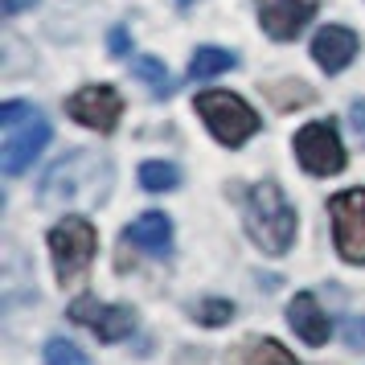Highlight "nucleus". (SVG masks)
<instances>
[{"instance_id": "obj_1", "label": "nucleus", "mask_w": 365, "mask_h": 365, "mask_svg": "<svg viewBox=\"0 0 365 365\" xmlns=\"http://www.w3.org/2000/svg\"><path fill=\"white\" fill-rule=\"evenodd\" d=\"M111 189H115V168L107 156L91 148H70L62 160H53V168L37 185L46 210H70V205L95 210L111 197Z\"/></svg>"}, {"instance_id": "obj_2", "label": "nucleus", "mask_w": 365, "mask_h": 365, "mask_svg": "<svg viewBox=\"0 0 365 365\" xmlns=\"http://www.w3.org/2000/svg\"><path fill=\"white\" fill-rule=\"evenodd\" d=\"M242 217H247L250 242L263 250V255L279 259V255L292 250L299 217H296V210H292L287 193H283L275 181H255L250 185L247 197H242Z\"/></svg>"}, {"instance_id": "obj_3", "label": "nucleus", "mask_w": 365, "mask_h": 365, "mask_svg": "<svg viewBox=\"0 0 365 365\" xmlns=\"http://www.w3.org/2000/svg\"><path fill=\"white\" fill-rule=\"evenodd\" d=\"M0 128H4V140H0V168L9 177H21L25 168L34 165L41 148L50 144V119L34 111L29 103H4L0 107Z\"/></svg>"}, {"instance_id": "obj_4", "label": "nucleus", "mask_w": 365, "mask_h": 365, "mask_svg": "<svg viewBox=\"0 0 365 365\" xmlns=\"http://www.w3.org/2000/svg\"><path fill=\"white\" fill-rule=\"evenodd\" d=\"M46 242H50L53 275H58V283H62L66 292L83 287L86 271H91V259H95V250H99V230H95L86 217L66 214L58 226H50Z\"/></svg>"}, {"instance_id": "obj_5", "label": "nucleus", "mask_w": 365, "mask_h": 365, "mask_svg": "<svg viewBox=\"0 0 365 365\" xmlns=\"http://www.w3.org/2000/svg\"><path fill=\"white\" fill-rule=\"evenodd\" d=\"M201 123L210 128L217 144H226V148H242L250 135L259 132V115H255V107H250L242 95H234V91H201L197 99Z\"/></svg>"}, {"instance_id": "obj_6", "label": "nucleus", "mask_w": 365, "mask_h": 365, "mask_svg": "<svg viewBox=\"0 0 365 365\" xmlns=\"http://www.w3.org/2000/svg\"><path fill=\"white\" fill-rule=\"evenodd\" d=\"M296 160L304 173L312 177H336L345 168V144H341V132L332 119H312L296 132Z\"/></svg>"}, {"instance_id": "obj_7", "label": "nucleus", "mask_w": 365, "mask_h": 365, "mask_svg": "<svg viewBox=\"0 0 365 365\" xmlns=\"http://www.w3.org/2000/svg\"><path fill=\"white\" fill-rule=\"evenodd\" d=\"M329 217L336 255L353 267H365V185L329 197Z\"/></svg>"}, {"instance_id": "obj_8", "label": "nucleus", "mask_w": 365, "mask_h": 365, "mask_svg": "<svg viewBox=\"0 0 365 365\" xmlns=\"http://www.w3.org/2000/svg\"><path fill=\"white\" fill-rule=\"evenodd\" d=\"M66 316L74 320V324H86L103 345L128 341V336L135 332V320H140L135 308H128V304H103L99 296H78L66 308Z\"/></svg>"}, {"instance_id": "obj_9", "label": "nucleus", "mask_w": 365, "mask_h": 365, "mask_svg": "<svg viewBox=\"0 0 365 365\" xmlns=\"http://www.w3.org/2000/svg\"><path fill=\"white\" fill-rule=\"evenodd\" d=\"M66 115L74 119V123L91 128V132L111 135L115 123H119V115H123V99H119L115 86L91 83V86H78V91L66 99Z\"/></svg>"}, {"instance_id": "obj_10", "label": "nucleus", "mask_w": 365, "mask_h": 365, "mask_svg": "<svg viewBox=\"0 0 365 365\" xmlns=\"http://www.w3.org/2000/svg\"><path fill=\"white\" fill-rule=\"evenodd\" d=\"M255 9H259V25H263L267 37L296 41L299 29L316 17L320 0H255Z\"/></svg>"}, {"instance_id": "obj_11", "label": "nucleus", "mask_w": 365, "mask_h": 365, "mask_svg": "<svg viewBox=\"0 0 365 365\" xmlns=\"http://www.w3.org/2000/svg\"><path fill=\"white\" fill-rule=\"evenodd\" d=\"M357 50H361V37L353 34L349 25H324L312 37V58L324 74H341L357 58Z\"/></svg>"}, {"instance_id": "obj_12", "label": "nucleus", "mask_w": 365, "mask_h": 365, "mask_svg": "<svg viewBox=\"0 0 365 365\" xmlns=\"http://www.w3.org/2000/svg\"><path fill=\"white\" fill-rule=\"evenodd\" d=\"M119 247L144 250L152 259H168V255H173V222H168L160 210H148V214H140L132 226L123 230Z\"/></svg>"}, {"instance_id": "obj_13", "label": "nucleus", "mask_w": 365, "mask_h": 365, "mask_svg": "<svg viewBox=\"0 0 365 365\" xmlns=\"http://www.w3.org/2000/svg\"><path fill=\"white\" fill-rule=\"evenodd\" d=\"M287 320H292L299 341L312 349H320L332 336V320L324 316V308H320V299L312 292H296V299L287 304Z\"/></svg>"}, {"instance_id": "obj_14", "label": "nucleus", "mask_w": 365, "mask_h": 365, "mask_svg": "<svg viewBox=\"0 0 365 365\" xmlns=\"http://www.w3.org/2000/svg\"><path fill=\"white\" fill-rule=\"evenodd\" d=\"M230 365H299V361L271 336H247L230 353Z\"/></svg>"}, {"instance_id": "obj_15", "label": "nucleus", "mask_w": 365, "mask_h": 365, "mask_svg": "<svg viewBox=\"0 0 365 365\" xmlns=\"http://www.w3.org/2000/svg\"><path fill=\"white\" fill-rule=\"evenodd\" d=\"M263 95L271 99L275 111H299V107H312L316 91L299 78H279V83H263Z\"/></svg>"}, {"instance_id": "obj_16", "label": "nucleus", "mask_w": 365, "mask_h": 365, "mask_svg": "<svg viewBox=\"0 0 365 365\" xmlns=\"http://www.w3.org/2000/svg\"><path fill=\"white\" fill-rule=\"evenodd\" d=\"M238 66V53L234 50H217V46H201L189 62V74L193 78H214V74H226V70Z\"/></svg>"}, {"instance_id": "obj_17", "label": "nucleus", "mask_w": 365, "mask_h": 365, "mask_svg": "<svg viewBox=\"0 0 365 365\" xmlns=\"http://www.w3.org/2000/svg\"><path fill=\"white\" fill-rule=\"evenodd\" d=\"M132 74H135L144 86H148L156 99H165L168 91H173V74H168V66L160 62V58H152V53H140V58H135V62H132Z\"/></svg>"}, {"instance_id": "obj_18", "label": "nucleus", "mask_w": 365, "mask_h": 365, "mask_svg": "<svg viewBox=\"0 0 365 365\" xmlns=\"http://www.w3.org/2000/svg\"><path fill=\"white\" fill-rule=\"evenodd\" d=\"M140 185L148 193H168V189L181 185V168L173 165V160H144L140 165Z\"/></svg>"}, {"instance_id": "obj_19", "label": "nucleus", "mask_w": 365, "mask_h": 365, "mask_svg": "<svg viewBox=\"0 0 365 365\" xmlns=\"http://www.w3.org/2000/svg\"><path fill=\"white\" fill-rule=\"evenodd\" d=\"M189 312H193V320L205 324V329H222V324L234 320V304L230 299H217V296H205V299H197Z\"/></svg>"}, {"instance_id": "obj_20", "label": "nucleus", "mask_w": 365, "mask_h": 365, "mask_svg": "<svg viewBox=\"0 0 365 365\" xmlns=\"http://www.w3.org/2000/svg\"><path fill=\"white\" fill-rule=\"evenodd\" d=\"M46 365H91V357H86L74 341H66V336H53L50 345H46Z\"/></svg>"}, {"instance_id": "obj_21", "label": "nucleus", "mask_w": 365, "mask_h": 365, "mask_svg": "<svg viewBox=\"0 0 365 365\" xmlns=\"http://www.w3.org/2000/svg\"><path fill=\"white\" fill-rule=\"evenodd\" d=\"M341 336H345L349 349H361L365 353V316H349L345 324H341Z\"/></svg>"}, {"instance_id": "obj_22", "label": "nucleus", "mask_w": 365, "mask_h": 365, "mask_svg": "<svg viewBox=\"0 0 365 365\" xmlns=\"http://www.w3.org/2000/svg\"><path fill=\"white\" fill-rule=\"evenodd\" d=\"M349 123H353V135H357V144L365 148V99L349 103Z\"/></svg>"}, {"instance_id": "obj_23", "label": "nucleus", "mask_w": 365, "mask_h": 365, "mask_svg": "<svg viewBox=\"0 0 365 365\" xmlns=\"http://www.w3.org/2000/svg\"><path fill=\"white\" fill-rule=\"evenodd\" d=\"M107 46H111V53H115V58H123V53H132L128 29H123V25H115V29H111V37H107Z\"/></svg>"}, {"instance_id": "obj_24", "label": "nucleus", "mask_w": 365, "mask_h": 365, "mask_svg": "<svg viewBox=\"0 0 365 365\" xmlns=\"http://www.w3.org/2000/svg\"><path fill=\"white\" fill-rule=\"evenodd\" d=\"M37 0H0V9L9 13V17H17V13H25V9H34Z\"/></svg>"}]
</instances>
